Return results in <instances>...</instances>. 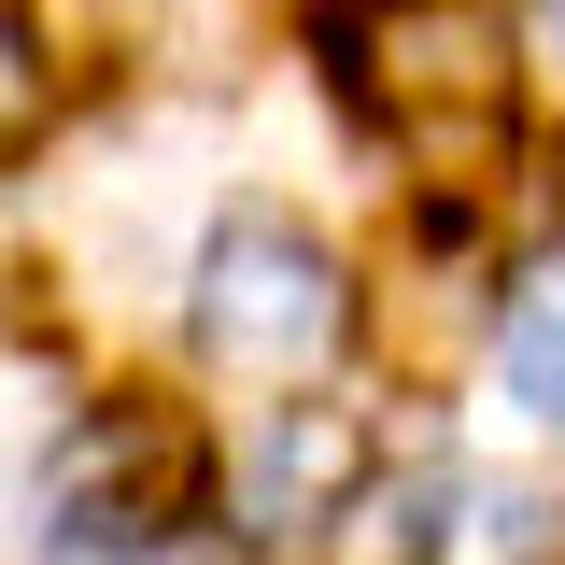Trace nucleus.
<instances>
[{
  "mask_svg": "<svg viewBox=\"0 0 565 565\" xmlns=\"http://www.w3.org/2000/svg\"><path fill=\"white\" fill-rule=\"evenodd\" d=\"M326 71L382 141L411 156H481L523 114V43L509 0H326Z\"/></svg>",
  "mask_w": 565,
  "mask_h": 565,
  "instance_id": "nucleus-1",
  "label": "nucleus"
},
{
  "mask_svg": "<svg viewBox=\"0 0 565 565\" xmlns=\"http://www.w3.org/2000/svg\"><path fill=\"white\" fill-rule=\"evenodd\" d=\"M184 340H199V367H226V382L311 396V367L353 340V269L297 212H226L199 241V282H184Z\"/></svg>",
  "mask_w": 565,
  "mask_h": 565,
  "instance_id": "nucleus-2",
  "label": "nucleus"
},
{
  "mask_svg": "<svg viewBox=\"0 0 565 565\" xmlns=\"http://www.w3.org/2000/svg\"><path fill=\"white\" fill-rule=\"evenodd\" d=\"M241 523L255 537H340V509L382 481V424L353 396H269V424L241 438Z\"/></svg>",
  "mask_w": 565,
  "mask_h": 565,
  "instance_id": "nucleus-3",
  "label": "nucleus"
},
{
  "mask_svg": "<svg viewBox=\"0 0 565 565\" xmlns=\"http://www.w3.org/2000/svg\"><path fill=\"white\" fill-rule=\"evenodd\" d=\"M481 367H494V396L523 424L565 438V255L552 269H509V297H494V326H481Z\"/></svg>",
  "mask_w": 565,
  "mask_h": 565,
  "instance_id": "nucleus-4",
  "label": "nucleus"
},
{
  "mask_svg": "<svg viewBox=\"0 0 565 565\" xmlns=\"http://www.w3.org/2000/svg\"><path fill=\"white\" fill-rule=\"evenodd\" d=\"M565 509L523 481H438V565H552Z\"/></svg>",
  "mask_w": 565,
  "mask_h": 565,
  "instance_id": "nucleus-5",
  "label": "nucleus"
},
{
  "mask_svg": "<svg viewBox=\"0 0 565 565\" xmlns=\"http://www.w3.org/2000/svg\"><path fill=\"white\" fill-rule=\"evenodd\" d=\"M29 29L57 71H141L170 43V0H29Z\"/></svg>",
  "mask_w": 565,
  "mask_h": 565,
  "instance_id": "nucleus-6",
  "label": "nucleus"
},
{
  "mask_svg": "<svg viewBox=\"0 0 565 565\" xmlns=\"http://www.w3.org/2000/svg\"><path fill=\"white\" fill-rule=\"evenodd\" d=\"M43 128H57V57H43L29 0H0V170H29Z\"/></svg>",
  "mask_w": 565,
  "mask_h": 565,
  "instance_id": "nucleus-7",
  "label": "nucleus"
},
{
  "mask_svg": "<svg viewBox=\"0 0 565 565\" xmlns=\"http://www.w3.org/2000/svg\"><path fill=\"white\" fill-rule=\"evenodd\" d=\"M523 43H537V57L565 71V0H523Z\"/></svg>",
  "mask_w": 565,
  "mask_h": 565,
  "instance_id": "nucleus-8",
  "label": "nucleus"
},
{
  "mask_svg": "<svg viewBox=\"0 0 565 565\" xmlns=\"http://www.w3.org/2000/svg\"><path fill=\"white\" fill-rule=\"evenodd\" d=\"M552 199H565V128H552Z\"/></svg>",
  "mask_w": 565,
  "mask_h": 565,
  "instance_id": "nucleus-9",
  "label": "nucleus"
}]
</instances>
